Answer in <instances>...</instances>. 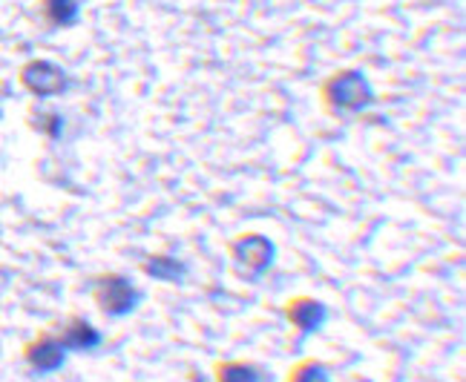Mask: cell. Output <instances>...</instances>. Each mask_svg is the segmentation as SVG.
I'll return each mask as SVG.
<instances>
[{"instance_id":"9c48e42d","label":"cell","mask_w":466,"mask_h":382,"mask_svg":"<svg viewBox=\"0 0 466 382\" xmlns=\"http://www.w3.org/2000/svg\"><path fill=\"white\" fill-rule=\"evenodd\" d=\"M145 270L150 273V276L165 279V282H178L187 273V267L173 256H153L145 262Z\"/></svg>"},{"instance_id":"ba28073f","label":"cell","mask_w":466,"mask_h":382,"mask_svg":"<svg viewBox=\"0 0 466 382\" xmlns=\"http://www.w3.org/2000/svg\"><path fill=\"white\" fill-rule=\"evenodd\" d=\"M219 382H271V377L250 362H228L219 368Z\"/></svg>"},{"instance_id":"30bf717a","label":"cell","mask_w":466,"mask_h":382,"mask_svg":"<svg viewBox=\"0 0 466 382\" xmlns=\"http://www.w3.org/2000/svg\"><path fill=\"white\" fill-rule=\"evenodd\" d=\"M44 15L49 24L69 26L78 17V0H44Z\"/></svg>"},{"instance_id":"3957f363","label":"cell","mask_w":466,"mask_h":382,"mask_svg":"<svg viewBox=\"0 0 466 382\" xmlns=\"http://www.w3.org/2000/svg\"><path fill=\"white\" fill-rule=\"evenodd\" d=\"M21 84L35 96H58L66 89L64 69L49 61H32L21 72Z\"/></svg>"},{"instance_id":"6da1fadb","label":"cell","mask_w":466,"mask_h":382,"mask_svg":"<svg viewBox=\"0 0 466 382\" xmlns=\"http://www.w3.org/2000/svg\"><path fill=\"white\" fill-rule=\"evenodd\" d=\"M96 302L106 317H127L141 302V290L124 276H101L96 282Z\"/></svg>"},{"instance_id":"8fae6325","label":"cell","mask_w":466,"mask_h":382,"mask_svg":"<svg viewBox=\"0 0 466 382\" xmlns=\"http://www.w3.org/2000/svg\"><path fill=\"white\" fill-rule=\"evenodd\" d=\"M294 382H331V379H329L326 366H319V362H309V366H302L297 371Z\"/></svg>"},{"instance_id":"8992f818","label":"cell","mask_w":466,"mask_h":382,"mask_svg":"<svg viewBox=\"0 0 466 382\" xmlns=\"http://www.w3.org/2000/svg\"><path fill=\"white\" fill-rule=\"evenodd\" d=\"M289 319L299 327L302 334H314L329 319V307L317 299H299L289 307Z\"/></svg>"},{"instance_id":"5b68a950","label":"cell","mask_w":466,"mask_h":382,"mask_svg":"<svg viewBox=\"0 0 466 382\" xmlns=\"http://www.w3.org/2000/svg\"><path fill=\"white\" fill-rule=\"evenodd\" d=\"M26 359L32 362L38 371H58L64 366V359H66V348L61 345L58 337H44L38 342H32L29 345V351H26Z\"/></svg>"},{"instance_id":"7c38bea8","label":"cell","mask_w":466,"mask_h":382,"mask_svg":"<svg viewBox=\"0 0 466 382\" xmlns=\"http://www.w3.org/2000/svg\"><path fill=\"white\" fill-rule=\"evenodd\" d=\"M41 130H46L49 136H58V130H61L58 116L56 113H46V124H41Z\"/></svg>"},{"instance_id":"277c9868","label":"cell","mask_w":466,"mask_h":382,"mask_svg":"<svg viewBox=\"0 0 466 382\" xmlns=\"http://www.w3.org/2000/svg\"><path fill=\"white\" fill-rule=\"evenodd\" d=\"M233 256L237 262L254 273H262L268 265L274 262V245L265 239V236H245L237 245H233Z\"/></svg>"},{"instance_id":"52a82bcc","label":"cell","mask_w":466,"mask_h":382,"mask_svg":"<svg viewBox=\"0 0 466 382\" xmlns=\"http://www.w3.org/2000/svg\"><path fill=\"white\" fill-rule=\"evenodd\" d=\"M61 345L66 351H96L98 345H101V334H98V327H93L89 322L84 319H73L66 325V331L58 337Z\"/></svg>"},{"instance_id":"7a4b0ae2","label":"cell","mask_w":466,"mask_h":382,"mask_svg":"<svg viewBox=\"0 0 466 382\" xmlns=\"http://www.w3.org/2000/svg\"><path fill=\"white\" fill-rule=\"evenodd\" d=\"M371 86L366 84V78L360 72H343L337 75L329 86V101L337 109H363L371 104Z\"/></svg>"}]
</instances>
